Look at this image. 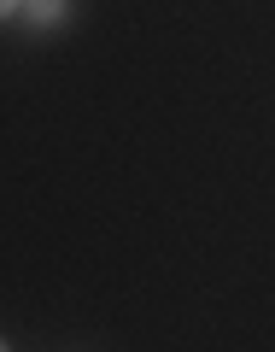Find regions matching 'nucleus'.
I'll use <instances>...</instances> for the list:
<instances>
[{"mask_svg": "<svg viewBox=\"0 0 275 352\" xmlns=\"http://www.w3.org/2000/svg\"><path fill=\"white\" fill-rule=\"evenodd\" d=\"M24 18L36 24V36H53V30H64V18H71V0H24Z\"/></svg>", "mask_w": 275, "mask_h": 352, "instance_id": "1", "label": "nucleus"}, {"mask_svg": "<svg viewBox=\"0 0 275 352\" xmlns=\"http://www.w3.org/2000/svg\"><path fill=\"white\" fill-rule=\"evenodd\" d=\"M24 12V0H0V18H18Z\"/></svg>", "mask_w": 275, "mask_h": 352, "instance_id": "2", "label": "nucleus"}, {"mask_svg": "<svg viewBox=\"0 0 275 352\" xmlns=\"http://www.w3.org/2000/svg\"><path fill=\"white\" fill-rule=\"evenodd\" d=\"M0 352H12V346H6V340H0Z\"/></svg>", "mask_w": 275, "mask_h": 352, "instance_id": "3", "label": "nucleus"}]
</instances>
